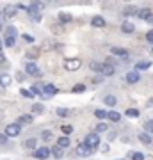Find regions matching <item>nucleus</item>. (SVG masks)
<instances>
[{
  "label": "nucleus",
  "mask_w": 153,
  "mask_h": 160,
  "mask_svg": "<svg viewBox=\"0 0 153 160\" xmlns=\"http://www.w3.org/2000/svg\"><path fill=\"white\" fill-rule=\"evenodd\" d=\"M14 43H16V38H6V46H14Z\"/></svg>",
  "instance_id": "obj_37"
},
{
  "label": "nucleus",
  "mask_w": 153,
  "mask_h": 160,
  "mask_svg": "<svg viewBox=\"0 0 153 160\" xmlns=\"http://www.w3.org/2000/svg\"><path fill=\"white\" fill-rule=\"evenodd\" d=\"M84 144L91 149L98 148V146H100V135H98V133H89V135L84 139Z\"/></svg>",
  "instance_id": "obj_2"
},
{
  "label": "nucleus",
  "mask_w": 153,
  "mask_h": 160,
  "mask_svg": "<svg viewBox=\"0 0 153 160\" xmlns=\"http://www.w3.org/2000/svg\"><path fill=\"white\" fill-rule=\"evenodd\" d=\"M20 132H22V126L18 123H11L6 126V137H16V135H20Z\"/></svg>",
  "instance_id": "obj_3"
},
{
  "label": "nucleus",
  "mask_w": 153,
  "mask_h": 160,
  "mask_svg": "<svg viewBox=\"0 0 153 160\" xmlns=\"http://www.w3.org/2000/svg\"><path fill=\"white\" fill-rule=\"evenodd\" d=\"M57 94V87L54 84H45L43 86V96H54Z\"/></svg>",
  "instance_id": "obj_7"
},
{
  "label": "nucleus",
  "mask_w": 153,
  "mask_h": 160,
  "mask_svg": "<svg viewBox=\"0 0 153 160\" xmlns=\"http://www.w3.org/2000/svg\"><path fill=\"white\" fill-rule=\"evenodd\" d=\"M150 66H151V62H150V61H142V62H137V64H135V71H137V69H146V68H150Z\"/></svg>",
  "instance_id": "obj_25"
},
{
  "label": "nucleus",
  "mask_w": 153,
  "mask_h": 160,
  "mask_svg": "<svg viewBox=\"0 0 153 160\" xmlns=\"http://www.w3.org/2000/svg\"><path fill=\"white\" fill-rule=\"evenodd\" d=\"M36 144H38V141H36V139H27V141H25V148L34 149V151H36Z\"/></svg>",
  "instance_id": "obj_24"
},
{
  "label": "nucleus",
  "mask_w": 153,
  "mask_h": 160,
  "mask_svg": "<svg viewBox=\"0 0 153 160\" xmlns=\"http://www.w3.org/2000/svg\"><path fill=\"white\" fill-rule=\"evenodd\" d=\"M139 78H141V77H139V73H137V71H128V73L125 75V80L128 82V84H137V82H139Z\"/></svg>",
  "instance_id": "obj_8"
},
{
  "label": "nucleus",
  "mask_w": 153,
  "mask_h": 160,
  "mask_svg": "<svg viewBox=\"0 0 153 160\" xmlns=\"http://www.w3.org/2000/svg\"><path fill=\"white\" fill-rule=\"evenodd\" d=\"M14 14H16V7H14V6H9V7L4 9V16H6V18H13Z\"/></svg>",
  "instance_id": "obj_19"
},
{
  "label": "nucleus",
  "mask_w": 153,
  "mask_h": 160,
  "mask_svg": "<svg viewBox=\"0 0 153 160\" xmlns=\"http://www.w3.org/2000/svg\"><path fill=\"white\" fill-rule=\"evenodd\" d=\"M85 91V86L84 84H77V86L73 87V92H84Z\"/></svg>",
  "instance_id": "obj_34"
},
{
  "label": "nucleus",
  "mask_w": 153,
  "mask_h": 160,
  "mask_svg": "<svg viewBox=\"0 0 153 160\" xmlns=\"http://www.w3.org/2000/svg\"><path fill=\"white\" fill-rule=\"evenodd\" d=\"M52 155H54V157H55V158H63L64 157V153H63V148H59V146H54V148H52V151H50Z\"/></svg>",
  "instance_id": "obj_17"
},
{
  "label": "nucleus",
  "mask_w": 153,
  "mask_h": 160,
  "mask_svg": "<svg viewBox=\"0 0 153 160\" xmlns=\"http://www.w3.org/2000/svg\"><path fill=\"white\" fill-rule=\"evenodd\" d=\"M61 130H63V133L66 135V137H68L69 133L73 132V126H71V125H63V126H61Z\"/></svg>",
  "instance_id": "obj_28"
},
{
  "label": "nucleus",
  "mask_w": 153,
  "mask_h": 160,
  "mask_svg": "<svg viewBox=\"0 0 153 160\" xmlns=\"http://www.w3.org/2000/svg\"><path fill=\"white\" fill-rule=\"evenodd\" d=\"M30 123H32V116H20V118H18V125L22 126V125H30Z\"/></svg>",
  "instance_id": "obj_16"
},
{
  "label": "nucleus",
  "mask_w": 153,
  "mask_h": 160,
  "mask_svg": "<svg viewBox=\"0 0 153 160\" xmlns=\"http://www.w3.org/2000/svg\"><path fill=\"white\" fill-rule=\"evenodd\" d=\"M110 52H112V55H118V57H121V59L128 57V52H126L125 48H118V46H114Z\"/></svg>",
  "instance_id": "obj_12"
},
{
  "label": "nucleus",
  "mask_w": 153,
  "mask_h": 160,
  "mask_svg": "<svg viewBox=\"0 0 153 160\" xmlns=\"http://www.w3.org/2000/svg\"><path fill=\"white\" fill-rule=\"evenodd\" d=\"M32 112H34V114H43V112H45V107H43L41 103H34V105H32Z\"/></svg>",
  "instance_id": "obj_23"
},
{
  "label": "nucleus",
  "mask_w": 153,
  "mask_h": 160,
  "mask_svg": "<svg viewBox=\"0 0 153 160\" xmlns=\"http://www.w3.org/2000/svg\"><path fill=\"white\" fill-rule=\"evenodd\" d=\"M22 38H23V41H27V43H34V38H32V36H28V34H23Z\"/></svg>",
  "instance_id": "obj_42"
},
{
  "label": "nucleus",
  "mask_w": 153,
  "mask_h": 160,
  "mask_svg": "<svg viewBox=\"0 0 153 160\" xmlns=\"http://www.w3.org/2000/svg\"><path fill=\"white\" fill-rule=\"evenodd\" d=\"M55 112H57V116H61V118H66V116H69V110H68V109H63V107H61V109H57Z\"/></svg>",
  "instance_id": "obj_32"
},
{
  "label": "nucleus",
  "mask_w": 153,
  "mask_h": 160,
  "mask_svg": "<svg viewBox=\"0 0 153 160\" xmlns=\"http://www.w3.org/2000/svg\"><path fill=\"white\" fill-rule=\"evenodd\" d=\"M135 9H134V7H126L125 11H123V14H125V16H132V14H135Z\"/></svg>",
  "instance_id": "obj_35"
},
{
  "label": "nucleus",
  "mask_w": 153,
  "mask_h": 160,
  "mask_svg": "<svg viewBox=\"0 0 153 160\" xmlns=\"http://www.w3.org/2000/svg\"><path fill=\"white\" fill-rule=\"evenodd\" d=\"M69 142H71V141H69V137H66V135H63V137H59L57 139V146H59V148H69Z\"/></svg>",
  "instance_id": "obj_13"
},
{
  "label": "nucleus",
  "mask_w": 153,
  "mask_h": 160,
  "mask_svg": "<svg viewBox=\"0 0 153 160\" xmlns=\"http://www.w3.org/2000/svg\"><path fill=\"white\" fill-rule=\"evenodd\" d=\"M48 155H50V149L48 148H38L34 151V157L38 160H45V158H48Z\"/></svg>",
  "instance_id": "obj_6"
},
{
  "label": "nucleus",
  "mask_w": 153,
  "mask_h": 160,
  "mask_svg": "<svg viewBox=\"0 0 153 160\" xmlns=\"http://www.w3.org/2000/svg\"><path fill=\"white\" fill-rule=\"evenodd\" d=\"M146 39H148V43H151L153 45V30H148L146 32Z\"/></svg>",
  "instance_id": "obj_41"
},
{
  "label": "nucleus",
  "mask_w": 153,
  "mask_h": 160,
  "mask_svg": "<svg viewBox=\"0 0 153 160\" xmlns=\"http://www.w3.org/2000/svg\"><path fill=\"white\" fill-rule=\"evenodd\" d=\"M130 158H132V160H144V155L139 153V151H132V153H130Z\"/></svg>",
  "instance_id": "obj_29"
},
{
  "label": "nucleus",
  "mask_w": 153,
  "mask_h": 160,
  "mask_svg": "<svg viewBox=\"0 0 153 160\" xmlns=\"http://www.w3.org/2000/svg\"><path fill=\"white\" fill-rule=\"evenodd\" d=\"M20 94L25 96V98H32V96H34V94H32L30 91H27V89H20Z\"/></svg>",
  "instance_id": "obj_38"
},
{
  "label": "nucleus",
  "mask_w": 153,
  "mask_h": 160,
  "mask_svg": "<svg viewBox=\"0 0 153 160\" xmlns=\"http://www.w3.org/2000/svg\"><path fill=\"white\" fill-rule=\"evenodd\" d=\"M77 155L79 157H82V158H85V157H89V155H93V149L87 148L84 142H80L79 146H77Z\"/></svg>",
  "instance_id": "obj_5"
},
{
  "label": "nucleus",
  "mask_w": 153,
  "mask_h": 160,
  "mask_svg": "<svg viewBox=\"0 0 153 160\" xmlns=\"http://www.w3.org/2000/svg\"><path fill=\"white\" fill-rule=\"evenodd\" d=\"M0 30H2V22H0Z\"/></svg>",
  "instance_id": "obj_49"
},
{
  "label": "nucleus",
  "mask_w": 153,
  "mask_h": 160,
  "mask_svg": "<svg viewBox=\"0 0 153 160\" xmlns=\"http://www.w3.org/2000/svg\"><path fill=\"white\" fill-rule=\"evenodd\" d=\"M59 20L63 23H68V22H71V14H69V12H61V14H59Z\"/></svg>",
  "instance_id": "obj_26"
},
{
  "label": "nucleus",
  "mask_w": 153,
  "mask_h": 160,
  "mask_svg": "<svg viewBox=\"0 0 153 160\" xmlns=\"http://www.w3.org/2000/svg\"><path fill=\"white\" fill-rule=\"evenodd\" d=\"M32 94H43V87H39V86H32Z\"/></svg>",
  "instance_id": "obj_36"
},
{
  "label": "nucleus",
  "mask_w": 153,
  "mask_h": 160,
  "mask_svg": "<svg viewBox=\"0 0 153 160\" xmlns=\"http://www.w3.org/2000/svg\"><path fill=\"white\" fill-rule=\"evenodd\" d=\"M4 61H6V57H4V55L0 53V62H4Z\"/></svg>",
  "instance_id": "obj_47"
},
{
  "label": "nucleus",
  "mask_w": 153,
  "mask_h": 160,
  "mask_svg": "<svg viewBox=\"0 0 153 160\" xmlns=\"http://www.w3.org/2000/svg\"><path fill=\"white\" fill-rule=\"evenodd\" d=\"M80 66H82L80 59H66V62H64V68L68 71H77V69H80Z\"/></svg>",
  "instance_id": "obj_4"
},
{
  "label": "nucleus",
  "mask_w": 153,
  "mask_h": 160,
  "mask_svg": "<svg viewBox=\"0 0 153 160\" xmlns=\"http://www.w3.org/2000/svg\"><path fill=\"white\" fill-rule=\"evenodd\" d=\"M94 116H96L98 119H103V118H107V110H103V109H96V110H94Z\"/></svg>",
  "instance_id": "obj_27"
},
{
  "label": "nucleus",
  "mask_w": 153,
  "mask_h": 160,
  "mask_svg": "<svg viewBox=\"0 0 153 160\" xmlns=\"http://www.w3.org/2000/svg\"><path fill=\"white\" fill-rule=\"evenodd\" d=\"M121 30H123L125 34H132V32L135 30V27H134V23H130V22H125L123 25H121Z\"/></svg>",
  "instance_id": "obj_14"
},
{
  "label": "nucleus",
  "mask_w": 153,
  "mask_h": 160,
  "mask_svg": "<svg viewBox=\"0 0 153 160\" xmlns=\"http://www.w3.org/2000/svg\"><path fill=\"white\" fill-rule=\"evenodd\" d=\"M25 73L27 75H39V68H38L34 62H28L27 66H25Z\"/></svg>",
  "instance_id": "obj_10"
},
{
  "label": "nucleus",
  "mask_w": 153,
  "mask_h": 160,
  "mask_svg": "<svg viewBox=\"0 0 153 160\" xmlns=\"http://www.w3.org/2000/svg\"><path fill=\"white\" fill-rule=\"evenodd\" d=\"M107 118L110 121H114V123H118V121L121 119V114H119V112H116V110H110V112H107Z\"/></svg>",
  "instance_id": "obj_20"
},
{
  "label": "nucleus",
  "mask_w": 153,
  "mask_h": 160,
  "mask_svg": "<svg viewBox=\"0 0 153 160\" xmlns=\"http://www.w3.org/2000/svg\"><path fill=\"white\" fill-rule=\"evenodd\" d=\"M27 57H30V59H36V57H38V50H32V52H28V53H27Z\"/></svg>",
  "instance_id": "obj_43"
},
{
  "label": "nucleus",
  "mask_w": 153,
  "mask_h": 160,
  "mask_svg": "<svg viewBox=\"0 0 153 160\" xmlns=\"http://www.w3.org/2000/svg\"><path fill=\"white\" fill-rule=\"evenodd\" d=\"M91 25L96 27V29H102V27H105V20H103L102 16H94L91 20Z\"/></svg>",
  "instance_id": "obj_11"
},
{
  "label": "nucleus",
  "mask_w": 153,
  "mask_h": 160,
  "mask_svg": "<svg viewBox=\"0 0 153 160\" xmlns=\"http://www.w3.org/2000/svg\"><path fill=\"white\" fill-rule=\"evenodd\" d=\"M116 102H118V100H116L114 96H110V94H109V96H105V103H107L109 107H114V105H116Z\"/></svg>",
  "instance_id": "obj_30"
},
{
  "label": "nucleus",
  "mask_w": 153,
  "mask_h": 160,
  "mask_svg": "<svg viewBox=\"0 0 153 160\" xmlns=\"http://www.w3.org/2000/svg\"><path fill=\"white\" fill-rule=\"evenodd\" d=\"M41 9H43V4H39V2H34V4H30L28 6V16L32 18V20H36V22H39L41 20Z\"/></svg>",
  "instance_id": "obj_1"
},
{
  "label": "nucleus",
  "mask_w": 153,
  "mask_h": 160,
  "mask_svg": "<svg viewBox=\"0 0 153 160\" xmlns=\"http://www.w3.org/2000/svg\"><path fill=\"white\" fill-rule=\"evenodd\" d=\"M139 141H141L142 144H151V135H150V133H146V132H141V133H139Z\"/></svg>",
  "instance_id": "obj_15"
},
{
  "label": "nucleus",
  "mask_w": 153,
  "mask_h": 160,
  "mask_svg": "<svg viewBox=\"0 0 153 160\" xmlns=\"http://www.w3.org/2000/svg\"><path fill=\"white\" fill-rule=\"evenodd\" d=\"M89 66H91V69H93V71H96V73H102V64H98V62H91Z\"/></svg>",
  "instance_id": "obj_33"
},
{
  "label": "nucleus",
  "mask_w": 153,
  "mask_h": 160,
  "mask_svg": "<svg viewBox=\"0 0 153 160\" xmlns=\"http://www.w3.org/2000/svg\"><path fill=\"white\" fill-rule=\"evenodd\" d=\"M0 50H2V41H0Z\"/></svg>",
  "instance_id": "obj_48"
},
{
  "label": "nucleus",
  "mask_w": 153,
  "mask_h": 160,
  "mask_svg": "<svg viewBox=\"0 0 153 160\" xmlns=\"http://www.w3.org/2000/svg\"><path fill=\"white\" fill-rule=\"evenodd\" d=\"M116 73V69H114V66L110 62H105L102 64V75H105V77H110V75Z\"/></svg>",
  "instance_id": "obj_9"
},
{
  "label": "nucleus",
  "mask_w": 153,
  "mask_h": 160,
  "mask_svg": "<svg viewBox=\"0 0 153 160\" xmlns=\"http://www.w3.org/2000/svg\"><path fill=\"white\" fill-rule=\"evenodd\" d=\"M9 84H11V77H9V75H6V73H2V75H0V86L7 87Z\"/></svg>",
  "instance_id": "obj_18"
},
{
  "label": "nucleus",
  "mask_w": 153,
  "mask_h": 160,
  "mask_svg": "<svg viewBox=\"0 0 153 160\" xmlns=\"http://www.w3.org/2000/svg\"><path fill=\"white\" fill-rule=\"evenodd\" d=\"M107 130V125H105V123H98V126H96V133L98 132H105Z\"/></svg>",
  "instance_id": "obj_40"
},
{
  "label": "nucleus",
  "mask_w": 153,
  "mask_h": 160,
  "mask_svg": "<svg viewBox=\"0 0 153 160\" xmlns=\"http://www.w3.org/2000/svg\"><path fill=\"white\" fill-rule=\"evenodd\" d=\"M125 114L128 116V118H139V110H137V109H128Z\"/></svg>",
  "instance_id": "obj_31"
},
{
  "label": "nucleus",
  "mask_w": 153,
  "mask_h": 160,
  "mask_svg": "<svg viewBox=\"0 0 153 160\" xmlns=\"http://www.w3.org/2000/svg\"><path fill=\"white\" fill-rule=\"evenodd\" d=\"M144 130H146V132H153V121H146V123H144Z\"/></svg>",
  "instance_id": "obj_39"
},
{
  "label": "nucleus",
  "mask_w": 153,
  "mask_h": 160,
  "mask_svg": "<svg viewBox=\"0 0 153 160\" xmlns=\"http://www.w3.org/2000/svg\"><path fill=\"white\" fill-rule=\"evenodd\" d=\"M7 137H6V133H0V144H6Z\"/></svg>",
  "instance_id": "obj_45"
},
{
  "label": "nucleus",
  "mask_w": 153,
  "mask_h": 160,
  "mask_svg": "<svg viewBox=\"0 0 153 160\" xmlns=\"http://www.w3.org/2000/svg\"><path fill=\"white\" fill-rule=\"evenodd\" d=\"M146 22L150 23V25H153V12H151V14H150V16L146 18Z\"/></svg>",
  "instance_id": "obj_46"
},
{
  "label": "nucleus",
  "mask_w": 153,
  "mask_h": 160,
  "mask_svg": "<svg viewBox=\"0 0 153 160\" xmlns=\"http://www.w3.org/2000/svg\"><path fill=\"white\" fill-rule=\"evenodd\" d=\"M135 14H137V18H141V20H146V18L151 14V11H150V9H139Z\"/></svg>",
  "instance_id": "obj_21"
},
{
  "label": "nucleus",
  "mask_w": 153,
  "mask_h": 160,
  "mask_svg": "<svg viewBox=\"0 0 153 160\" xmlns=\"http://www.w3.org/2000/svg\"><path fill=\"white\" fill-rule=\"evenodd\" d=\"M41 137L45 139V141H48V139H52V133H50V132H43V133H41Z\"/></svg>",
  "instance_id": "obj_44"
},
{
  "label": "nucleus",
  "mask_w": 153,
  "mask_h": 160,
  "mask_svg": "<svg viewBox=\"0 0 153 160\" xmlns=\"http://www.w3.org/2000/svg\"><path fill=\"white\" fill-rule=\"evenodd\" d=\"M16 36H18L16 27H7V30H6V38H16Z\"/></svg>",
  "instance_id": "obj_22"
}]
</instances>
